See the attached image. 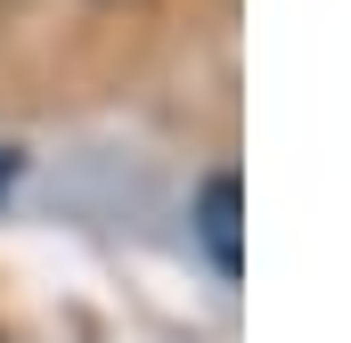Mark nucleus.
<instances>
[{
	"mask_svg": "<svg viewBox=\"0 0 351 343\" xmlns=\"http://www.w3.org/2000/svg\"><path fill=\"white\" fill-rule=\"evenodd\" d=\"M237 213H245V188H237L229 172H213V180L196 188V237H204V254H213V270H221V278H237V270H245Z\"/></svg>",
	"mask_w": 351,
	"mask_h": 343,
	"instance_id": "nucleus-1",
	"label": "nucleus"
}]
</instances>
